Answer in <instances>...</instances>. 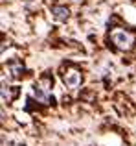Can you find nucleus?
I'll use <instances>...</instances> for the list:
<instances>
[{
  "label": "nucleus",
  "instance_id": "1",
  "mask_svg": "<svg viewBox=\"0 0 136 146\" xmlns=\"http://www.w3.org/2000/svg\"><path fill=\"white\" fill-rule=\"evenodd\" d=\"M110 39H112V43L116 44V48H120V50H131V48H133V44H134V33L118 28V30H112Z\"/></svg>",
  "mask_w": 136,
  "mask_h": 146
},
{
  "label": "nucleus",
  "instance_id": "2",
  "mask_svg": "<svg viewBox=\"0 0 136 146\" xmlns=\"http://www.w3.org/2000/svg\"><path fill=\"white\" fill-rule=\"evenodd\" d=\"M81 72L75 70V68H70V70H66L65 74H63V82L66 83V87H72V89H75V87L81 85Z\"/></svg>",
  "mask_w": 136,
  "mask_h": 146
},
{
  "label": "nucleus",
  "instance_id": "3",
  "mask_svg": "<svg viewBox=\"0 0 136 146\" xmlns=\"http://www.w3.org/2000/svg\"><path fill=\"white\" fill-rule=\"evenodd\" d=\"M52 15H54L55 22H66L70 11H68L66 7H63V6H55V7H52Z\"/></svg>",
  "mask_w": 136,
  "mask_h": 146
},
{
  "label": "nucleus",
  "instance_id": "4",
  "mask_svg": "<svg viewBox=\"0 0 136 146\" xmlns=\"http://www.w3.org/2000/svg\"><path fill=\"white\" fill-rule=\"evenodd\" d=\"M33 96H35L37 100H39L41 104H50V91H46V89H42L41 85H35V89H33Z\"/></svg>",
  "mask_w": 136,
  "mask_h": 146
},
{
  "label": "nucleus",
  "instance_id": "5",
  "mask_svg": "<svg viewBox=\"0 0 136 146\" xmlns=\"http://www.w3.org/2000/svg\"><path fill=\"white\" fill-rule=\"evenodd\" d=\"M9 72L13 74V78H20V76L24 74V67H22L20 61H13V63L9 65Z\"/></svg>",
  "mask_w": 136,
  "mask_h": 146
},
{
  "label": "nucleus",
  "instance_id": "6",
  "mask_svg": "<svg viewBox=\"0 0 136 146\" xmlns=\"http://www.w3.org/2000/svg\"><path fill=\"white\" fill-rule=\"evenodd\" d=\"M11 98H13V93H11V87H2V100L4 102H11Z\"/></svg>",
  "mask_w": 136,
  "mask_h": 146
},
{
  "label": "nucleus",
  "instance_id": "7",
  "mask_svg": "<svg viewBox=\"0 0 136 146\" xmlns=\"http://www.w3.org/2000/svg\"><path fill=\"white\" fill-rule=\"evenodd\" d=\"M17 146H24V144H17Z\"/></svg>",
  "mask_w": 136,
  "mask_h": 146
}]
</instances>
